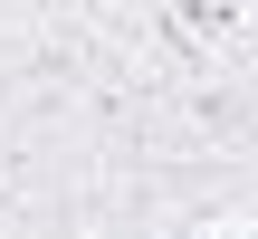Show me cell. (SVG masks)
I'll return each instance as SVG.
<instances>
[{"label":"cell","mask_w":258,"mask_h":239,"mask_svg":"<svg viewBox=\"0 0 258 239\" xmlns=\"http://www.w3.org/2000/svg\"><path fill=\"white\" fill-rule=\"evenodd\" d=\"M153 153L258 163V67H211V77L153 86Z\"/></svg>","instance_id":"6da1fadb"}]
</instances>
